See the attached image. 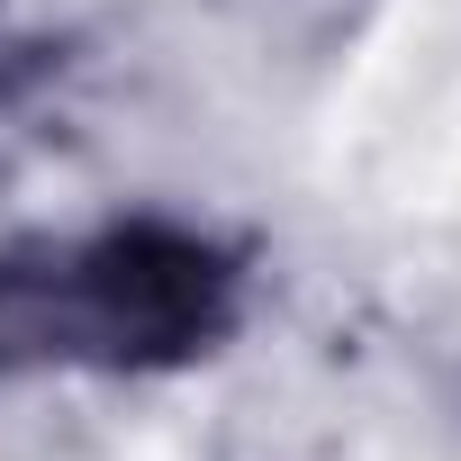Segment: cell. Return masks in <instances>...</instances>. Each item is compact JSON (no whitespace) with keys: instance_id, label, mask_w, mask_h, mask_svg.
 <instances>
[{"instance_id":"obj_1","label":"cell","mask_w":461,"mask_h":461,"mask_svg":"<svg viewBox=\"0 0 461 461\" xmlns=\"http://www.w3.org/2000/svg\"><path fill=\"white\" fill-rule=\"evenodd\" d=\"M226 326V263L181 236H109L64 263H0V371L181 362Z\"/></svg>"}]
</instances>
